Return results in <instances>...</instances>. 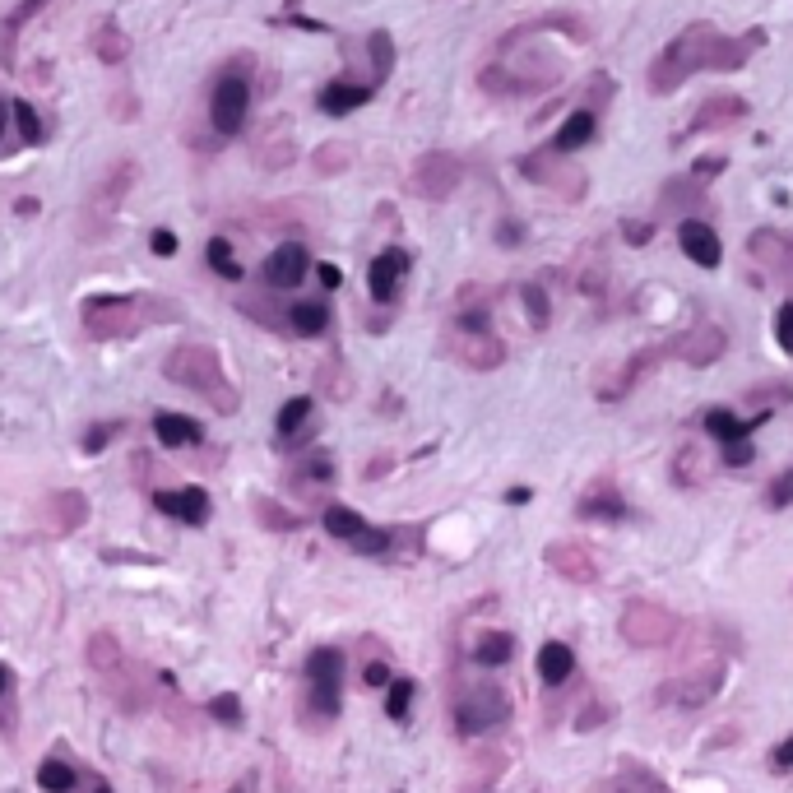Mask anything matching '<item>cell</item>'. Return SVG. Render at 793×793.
Listing matches in <instances>:
<instances>
[{
  "label": "cell",
  "mask_w": 793,
  "mask_h": 793,
  "mask_svg": "<svg viewBox=\"0 0 793 793\" xmlns=\"http://www.w3.org/2000/svg\"><path fill=\"white\" fill-rule=\"evenodd\" d=\"M761 42H766L761 28H756V33H742V38H724L715 24H687L664 52L654 56L650 89L654 93H678L682 84H687L691 75H701V70H715V75L742 70Z\"/></svg>",
  "instance_id": "1"
},
{
  "label": "cell",
  "mask_w": 793,
  "mask_h": 793,
  "mask_svg": "<svg viewBox=\"0 0 793 793\" xmlns=\"http://www.w3.org/2000/svg\"><path fill=\"white\" fill-rule=\"evenodd\" d=\"M548 19H534V24H515L506 38L497 42V56L492 65L483 70V84L487 93L497 98H529V93H543L562 79V56L538 47V33H543Z\"/></svg>",
  "instance_id": "2"
},
{
  "label": "cell",
  "mask_w": 793,
  "mask_h": 793,
  "mask_svg": "<svg viewBox=\"0 0 793 793\" xmlns=\"http://www.w3.org/2000/svg\"><path fill=\"white\" fill-rule=\"evenodd\" d=\"M163 376L172 385H181V390H200L214 409H223V413L237 409V390L223 381V358H218L214 348H205V344L172 348L163 362Z\"/></svg>",
  "instance_id": "3"
},
{
  "label": "cell",
  "mask_w": 793,
  "mask_h": 793,
  "mask_svg": "<svg viewBox=\"0 0 793 793\" xmlns=\"http://www.w3.org/2000/svg\"><path fill=\"white\" fill-rule=\"evenodd\" d=\"M622 636H627L636 650H659V645H668V640L678 636V617L650 599H631L627 608H622Z\"/></svg>",
  "instance_id": "4"
},
{
  "label": "cell",
  "mask_w": 793,
  "mask_h": 793,
  "mask_svg": "<svg viewBox=\"0 0 793 793\" xmlns=\"http://www.w3.org/2000/svg\"><path fill=\"white\" fill-rule=\"evenodd\" d=\"M144 307L135 297H89L84 302V330L93 339H121V334L140 330Z\"/></svg>",
  "instance_id": "5"
},
{
  "label": "cell",
  "mask_w": 793,
  "mask_h": 793,
  "mask_svg": "<svg viewBox=\"0 0 793 793\" xmlns=\"http://www.w3.org/2000/svg\"><path fill=\"white\" fill-rule=\"evenodd\" d=\"M246 112H251V84H246V75H223L214 84V98H209L214 130L218 135H237L246 126Z\"/></svg>",
  "instance_id": "6"
},
{
  "label": "cell",
  "mask_w": 793,
  "mask_h": 793,
  "mask_svg": "<svg viewBox=\"0 0 793 793\" xmlns=\"http://www.w3.org/2000/svg\"><path fill=\"white\" fill-rule=\"evenodd\" d=\"M506 691H497V687H478V691H469L460 705H455V729L464 733V738H478V733H487V729H497L501 719H506Z\"/></svg>",
  "instance_id": "7"
},
{
  "label": "cell",
  "mask_w": 793,
  "mask_h": 793,
  "mask_svg": "<svg viewBox=\"0 0 793 793\" xmlns=\"http://www.w3.org/2000/svg\"><path fill=\"white\" fill-rule=\"evenodd\" d=\"M307 678H311V705L316 715H339V682H344V654L339 650H316L307 659Z\"/></svg>",
  "instance_id": "8"
},
{
  "label": "cell",
  "mask_w": 793,
  "mask_h": 793,
  "mask_svg": "<svg viewBox=\"0 0 793 793\" xmlns=\"http://www.w3.org/2000/svg\"><path fill=\"white\" fill-rule=\"evenodd\" d=\"M460 177H464V167L455 154H423L413 163V191L423 195V200H450Z\"/></svg>",
  "instance_id": "9"
},
{
  "label": "cell",
  "mask_w": 793,
  "mask_h": 793,
  "mask_svg": "<svg viewBox=\"0 0 793 793\" xmlns=\"http://www.w3.org/2000/svg\"><path fill=\"white\" fill-rule=\"evenodd\" d=\"M562 158L566 154H557V149L529 154L525 163H520V172H525L529 181H538V186H552L557 195H585V172H580V167H566Z\"/></svg>",
  "instance_id": "10"
},
{
  "label": "cell",
  "mask_w": 793,
  "mask_h": 793,
  "mask_svg": "<svg viewBox=\"0 0 793 793\" xmlns=\"http://www.w3.org/2000/svg\"><path fill=\"white\" fill-rule=\"evenodd\" d=\"M747 256L761 269H770L784 288H793V237L789 232H775V228L752 232V237H747Z\"/></svg>",
  "instance_id": "11"
},
{
  "label": "cell",
  "mask_w": 793,
  "mask_h": 793,
  "mask_svg": "<svg viewBox=\"0 0 793 793\" xmlns=\"http://www.w3.org/2000/svg\"><path fill=\"white\" fill-rule=\"evenodd\" d=\"M450 353H455L469 371H497L501 362H506V344H501L497 334H487V330H455Z\"/></svg>",
  "instance_id": "12"
},
{
  "label": "cell",
  "mask_w": 793,
  "mask_h": 793,
  "mask_svg": "<svg viewBox=\"0 0 793 793\" xmlns=\"http://www.w3.org/2000/svg\"><path fill=\"white\" fill-rule=\"evenodd\" d=\"M724 348H729L724 325H691L678 344H673V353H678L682 362H691V367H710V362L724 358Z\"/></svg>",
  "instance_id": "13"
},
{
  "label": "cell",
  "mask_w": 793,
  "mask_h": 793,
  "mask_svg": "<svg viewBox=\"0 0 793 793\" xmlns=\"http://www.w3.org/2000/svg\"><path fill=\"white\" fill-rule=\"evenodd\" d=\"M678 246H682V256H687L691 265H701V269H719V260H724V251H719V232L710 228L705 218H682Z\"/></svg>",
  "instance_id": "14"
},
{
  "label": "cell",
  "mask_w": 793,
  "mask_h": 793,
  "mask_svg": "<svg viewBox=\"0 0 793 793\" xmlns=\"http://www.w3.org/2000/svg\"><path fill=\"white\" fill-rule=\"evenodd\" d=\"M409 251H399V246H390V251H381V256L371 260L367 269V288L376 302H390V297L399 293V283H404V274H409Z\"/></svg>",
  "instance_id": "15"
},
{
  "label": "cell",
  "mask_w": 793,
  "mask_h": 793,
  "mask_svg": "<svg viewBox=\"0 0 793 793\" xmlns=\"http://www.w3.org/2000/svg\"><path fill=\"white\" fill-rule=\"evenodd\" d=\"M307 269H311L307 246L283 242V246H274V251H269V260H265V279H269V288H297V283L307 279Z\"/></svg>",
  "instance_id": "16"
},
{
  "label": "cell",
  "mask_w": 793,
  "mask_h": 793,
  "mask_svg": "<svg viewBox=\"0 0 793 793\" xmlns=\"http://www.w3.org/2000/svg\"><path fill=\"white\" fill-rule=\"evenodd\" d=\"M548 566L571 585H594L599 580V566H594L585 543H548Z\"/></svg>",
  "instance_id": "17"
},
{
  "label": "cell",
  "mask_w": 793,
  "mask_h": 793,
  "mask_svg": "<svg viewBox=\"0 0 793 793\" xmlns=\"http://www.w3.org/2000/svg\"><path fill=\"white\" fill-rule=\"evenodd\" d=\"M719 687H724V668L710 664V668H701V673H687V678L668 682L664 701H673V705H705Z\"/></svg>",
  "instance_id": "18"
},
{
  "label": "cell",
  "mask_w": 793,
  "mask_h": 793,
  "mask_svg": "<svg viewBox=\"0 0 793 793\" xmlns=\"http://www.w3.org/2000/svg\"><path fill=\"white\" fill-rule=\"evenodd\" d=\"M154 506L172 520H186V525H205L209 520V492L205 487H177V492H154Z\"/></svg>",
  "instance_id": "19"
},
{
  "label": "cell",
  "mask_w": 793,
  "mask_h": 793,
  "mask_svg": "<svg viewBox=\"0 0 793 793\" xmlns=\"http://www.w3.org/2000/svg\"><path fill=\"white\" fill-rule=\"evenodd\" d=\"M747 116V103H742L738 93H724V98H705L701 112L691 116V135H701V130H724L733 126V121H742Z\"/></svg>",
  "instance_id": "20"
},
{
  "label": "cell",
  "mask_w": 793,
  "mask_h": 793,
  "mask_svg": "<svg viewBox=\"0 0 793 793\" xmlns=\"http://www.w3.org/2000/svg\"><path fill=\"white\" fill-rule=\"evenodd\" d=\"M371 84H353V79H330L325 89H320V112H330V116H348V112H358L362 103H371Z\"/></svg>",
  "instance_id": "21"
},
{
  "label": "cell",
  "mask_w": 793,
  "mask_h": 793,
  "mask_svg": "<svg viewBox=\"0 0 793 793\" xmlns=\"http://www.w3.org/2000/svg\"><path fill=\"white\" fill-rule=\"evenodd\" d=\"M627 511L631 506L622 501V492H617L608 478H599V483L580 497V515H585V520H627Z\"/></svg>",
  "instance_id": "22"
},
{
  "label": "cell",
  "mask_w": 793,
  "mask_h": 793,
  "mask_svg": "<svg viewBox=\"0 0 793 793\" xmlns=\"http://www.w3.org/2000/svg\"><path fill=\"white\" fill-rule=\"evenodd\" d=\"M154 436L163 441V446L181 450V446H200V441H205V427L195 423V418H186V413H158Z\"/></svg>",
  "instance_id": "23"
},
{
  "label": "cell",
  "mask_w": 793,
  "mask_h": 793,
  "mask_svg": "<svg viewBox=\"0 0 793 793\" xmlns=\"http://www.w3.org/2000/svg\"><path fill=\"white\" fill-rule=\"evenodd\" d=\"M594 135H599V116L589 112V107H580V112H571L562 121V130H557L552 149H557V154H576V149H585Z\"/></svg>",
  "instance_id": "24"
},
{
  "label": "cell",
  "mask_w": 793,
  "mask_h": 793,
  "mask_svg": "<svg viewBox=\"0 0 793 793\" xmlns=\"http://www.w3.org/2000/svg\"><path fill=\"white\" fill-rule=\"evenodd\" d=\"M571 673H576V654H571V645L548 640V645L538 650V678L548 682V687H562Z\"/></svg>",
  "instance_id": "25"
},
{
  "label": "cell",
  "mask_w": 793,
  "mask_h": 793,
  "mask_svg": "<svg viewBox=\"0 0 793 793\" xmlns=\"http://www.w3.org/2000/svg\"><path fill=\"white\" fill-rule=\"evenodd\" d=\"M761 423V418H756ZM756 423H742V418H733L729 409H710L705 413V432L715 436L719 446H733V441H747V436L756 432Z\"/></svg>",
  "instance_id": "26"
},
{
  "label": "cell",
  "mask_w": 793,
  "mask_h": 793,
  "mask_svg": "<svg viewBox=\"0 0 793 793\" xmlns=\"http://www.w3.org/2000/svg\"><path fill=\"white\" fill-rule=\"evenodd\" d=\"M367 529H371L367 520H362L358 511H348V506H330V511H325V534H330V538H344L348 548H353V543H358Z\"/></svg>",
  "instance_id": "27"
},
{
  "label": "cell",
  "mask_w": 793,
  "mask_h": 793,
  "mask_svg": "<svg viewBox=\"0 0 793 793\" xmlns=\"http://www.w3.org/2000/svg\"><path fill=\"white\" fill-rule=\"evenodd\" d=\"M474 659H478L483 668H501V664H511V659H515V640L506 636V631H487V636H478Z\"/></svg>",
  "instance_id": "28"
},
{
  "label": "cell",
  "mask_w": 793,
  "mask_h": 793,
  "mask_svg": "<svg viewBox=\"0 0 793 793\" xmlns=\"http://www.w3.org/2000/svg\"><path fill=\"white\" fill-rule=\"evenodd\" d=\"M288 325H293L302 339H316V334H325V325H330V311H325V302H293Z\"/></svg>",
  "instance_id": "29"
},
{
  "label": "cell",
  "mask_w": 793,
  "mask_h": 793,
  "mask_svg": "<svg viewBox=\"0 0 793 793\" xmlns=\"http://www.w3.org/2000/svg\"><path fill=\"white\" fill-rule=\"evenodd\" d=\"M56 511V529H79L84 520H89V501H84V492H56L52 501H47Z\"/></svg>",
  "instance_id": "30"
},
{
  "label": "cell",
  "mask_w": 793,
  "mask_h": 793,
  "mask_svg": "<svg viewBox=\"0 0 793 793\" xmlns=\"http://www.w3.org/2000/svg\"><path fill=\"white\" fill-rule=\"evenodd\" d=\"M307 418H311V399L307 395L288 399V404L279 409V436H283V441H297L302 427H307Z\"/></svg>",
  "instance_id": "31"
},
{
  "label": "cell",
  "mask_w": 793,
  "mask_h": 793,
  "mask_svg": "<svg viewBox=\"0 0 793 793\" xmlns=\"http://www.w3.org/2000/svg\"><path fill=\"white\" fill-rule=\"evenodd\" d=\"M205 260H209V269H214V274H223L228 283L242 279V265H237V256H232V246L223 242V237H214V242L205 246Z\"/></svg>",
  "instance_id": "32"
},
{
  "label": "cell",
  "mask_w": 793,
  "mask_h": 793,
  "mask_svg": "<svg viewBox=\"0 0 793 793\" xmlns=\"http://www.w3.org/2000/svg\"><path fill=\"white\" fill-rule=\"evenodd\" d=\"M38 784H42V793H70L75 789V770L65 766V761H42Z\"/></svg>",
  "instance_id": "33"
},
{
  "label": "cell",
  "mask_w": 793,
  "mask_h": 793,
  "mask_svg": "<svg viewBox=\"0 0 793 793\" xmlns=\"http://www.w3.org/2000/svg\"><path fill=\"white\" fill-rule=\"evenodd\" d=\"M367 47H371V65H376V79H385L390 75V65H395V42H390V33H371L367 38Z\"/></svg>",
  "instance_id": "34"
},
{
  "label": "cell",
  "mask_w": 793,
  "mask_h": 793,
  "mask_svg": "<svg viewBox=\"0 0 793 793\" xmlns=\"http://www.w3.org/2000/svg\"><path fill=\"white\" fill-rule=\"evenodd\" d=\"M413 705V682L409 678H395L390 682V691H385V715L390 719H404Z\"/></svg>",
  "instance_id": "35"
},
{
  "label": "cell",
  "mask_w": 793,
  "mask_h": 793,
  "mask_svg": "<svg viewBox=\"0 0 793 793\" xmlns=\"http://www.w3.org/2000/svg\"><path fill=\"white\" fill-rule=\"evenodd\" d=\"M93 52L103 56L107 65H121V61H126V38H121L116 28H103V33L93 38Z\"/></svg>",
  "instance_id": "36"
},
{
  "label": "cell",
  "mask_w": 793,
  "mask_h": 793,
  "mask_svg": "<svg viewBox=\"0 0 793 793\" xmlns=\"http://www.w3.org/2000/svg\"><path fill=\"white\" fill-rule=\"evenodd\" d=\"M766 501H770V511H784V506H793V469H784V474L766 487Z\"/></svg>",
  "instance_id": "37"
},
{
  "label": "cell",
  "mask_w": 793,
  "mask_h": 793,
  "mask_svg": "<svg viewBox=\"0 0 793 793\" xmlns=\"http://www.w3.org/2000/svg\"><path fill=\"white\" fill-rule=\"evenodd\" d=\"M14 107V121H19V135H24L28 144H38L42 140V121H38V112L28 103H10Z\"/></svg>",
  "instance_id": "38"
},
{
  "label": "cell",
  "mask_w": 793,
  "mask_h": 793,
  "mask_svg": "<svg viewBox=\"0 0 793 793\" xmlns=\"http://www.w3.org/2000/svg\"><path fill=\"white\" fill-rule=\"evenodd\" d=\"M525 307H529L534 330H548V297H543V288H534V283H529V288H525Z\"/></svg>",
  "instance_id": "39"
},
{
  "label": "cell",
  "mask_w": 793,
  "mask_h": 793,
  "mask_svg": "<svg viewBox=\"0 0 793 793\" xmlns=\"http://www.w3.org/2000/svg\"><path fill=\"white\" fill-rule=\"evenodd\" d=\"M93 664L116 668V664H121V645H116L112 636H93Z\"/></svg>",
  "instance_id": "40"
},
{
  "label": "cell",
  "mask_w": 793,
  "mask_h": 793,
  "mask_svg": "<svg viewBox=\"0 0 793 793\" xmlns=\"http://www.w3.org/2000/svg\"><path fill=\"white\" fill-rule=\"evenodd\" d=\"M775 339H780V348L793 358V302H784V307L775 311Z\"/></svg>",
  "instance_id": "41"
},
{
  "label": "cell",
  "mask_w": 793,
  "mask_h": 793,
  "mask_svg": "<svg viewBox=\"0 0 793 793\" xmlns=\"http://www.w3.org/2000/svg\"><path fill=\"white\" fill-rule=\"evenodd\" d=\"M209 710H214V719H223V724H242V701H237V696H218Z\"/></svg>",
  "instance_id": "42"
},
{
  "label": "cell",
  "mask_w": 793,
  "mask_h": 793,
  "mask_svg": "<svg viewBox=\"0 0 793 793\" xmlns=\"http://www.w3.org/2000/svg\"><path fill=\"white\" fill-rule=\"evenodd\" d=\"M116 432H121V423H98L89 436H84V450H89V455H98V450H103Z\"/></svg>",
  "instance_id": "43"
},
{
  "label": "cell",
  "mask_w": 793,
  "mask_h": 793,
  "mask_svg": "<svg viewBox=\"0 0 793 793\" xmlns=\"http://www.w3.org/2000/svg\"><path fill=\"white\" fill-rule=\"evenodd\" d=\"M752 460H756L752 441H733V446H724V464H729V469H742V464H752Z\"/></svg>",
  "instance_id": "44"
},
{
  "label": "cell",
  "mask_w": 793,
  "mask_h": 793,
  "mask_svg": "<svg viewBox=\"0 0 793 793\" xmlns=\"http://www.w3.org/2000/svg\"><path fill=\"white\" fill-rule=\"evenodd\" d=\"M622 237H627L631 246H645L654 237V223H636V218H627V223H622Z\"/></svg>",
  "instance_id": "45"
},
{
  "label": "cell",
  "mask_w": 793,
  "mask_h": 793,
  "mask_svg": "<svg viewBox=\"0 0 793 793\" xmlns=\"http://www.w3.org/2000/svg\"><path fill=\"white\" fill-rule=\"evenodd\" d=\"M256 511H260V520H265V525H279V529H293L297 525V515H274V511H279L274 501H256Z\"/></svg>",
  "instance_id": "46"
},
{
  "label": "cell",
  "mask_w": 793,
  "mask_h": 793,
  "mask_svg": "<svg viewBox=\"0 0 793 793\" xmlns=\"http://www.w3.org/2000/svg\"><path fill=\"white\" fill-rule=\"evenodd\" d=\"M42 5H47V0H24V5H19V10H14L10 19H5V33H10V38H14V33H19V24H24L28 14H38Z\"/></svg>",
  "instance_id": "47"
},
{
  "label": "cell",
  "mask_w": 793,
  "mask_h": 793,
  "mask_svg": "<svg viewBox=\"0 0 793 793\" xmlns=\"http://www.w3.org/2000/svg\"><path fill=\"white\" fill-rule=\"evenodd\" d=\"M149 246H154V256H177V237H172V232H167V228H158L154 232V237H149Z\"/></svg>",
  "instance_id": "48"
},
{
  "label": "cell",
  "mask_w": 793,
  "mask_h": 793,
  "mask_svg": "<svg viewBox=\"0 0 793 793\" xmlns=\"http://www.w3.org/2000/svg\"><path fill=\"white\" fill-rule=\"evenodd\" d=\"M770 766L775 770H793V738H784L775 752H770Z\"/></svg>",
  "instance_id": "49"
},
{
  "label": "cell",
  "mask_w": 793,
  "mask_h": 793,
  "mask_svg": "<svg viewBox=\"0 0 793 793\" xmlns=\"http://www.w3.org/2000/svg\"><path fill=\"white\" fill-rule=\"evenodd\" d=\"M520 237H525V228H520L515 218H506V223L497 228V242H501V246H520Z\"/></svg>",
  "instance_id": "50"
},
{
  "label": "cell",
  "mask_w": 793,
  "mask_h": 793,
  "mask_svg": "<svg viewBox=\"0 0 793 793\" xmlns=\"http://www.w3.org/2000/svg\"><path fill=\"white\" fill-rule=\"evenodd\" d=\"M339 163H348L344 149H320V154H316V167H320V172H334Z\"/></svg>",
  "instance_id": "51"
},
{
  "label": "cell",
  "mask_w": 793,
  "mask_h": 793,
  "mask_svg": "<svg viewBox=\"0 0 793 793\" xmlns=\"http://www.w3.org/2000/svg\"><path fill=\"white\" fill-rule=\"evenodd\" d=\"M362 682H367V687H385V682H390V668H385V664H367V668H362Z\"/></svg>",
  "instance_id": "52"
},
{
  "label": "cell",
  "mask_w": 793,
  "mask_h": 793,
  "mask_svg": "<svg viewBox=\"0 0 793 793\" xmlns=\"http://www.w3.org/2000/svg\"><path fill=\"white\" fill-rule=\"evenodd\" d=\"M320 283H325V288H339V283H344V274H339L334 265H320Z\"/></svg>",
  "instance_id": "53"
},
{
  "label": "cell",
  "mask_w": 793,
  "mask_h": 793,
  "mask_svg": "<svg viewBox=\"0 0 793 793\" xmlns=\"http://www.w3.org/2000/svg\"><path fill=\"white\" fill-rule=\"evenodd\" d=\"M529 497H534V492H529V487H511V492H506V501H511V506H525Z\"/></svg>",
  "instance_id": "54"
},
{
  "label": "cell",
  "mask_w": 793,
  "mask_h": 793,
  "mask_svg": "<svg viewBox=\"0 0 793 793\" xmlns=\"http://www.w3.org/2000/svg\"><path fill=\"white\" fill-rule=\"evenodd\" d=\"M696 172H724V158H701V163H696Z\"/></svg>",
  "instance_id": "55"
},
{
  "label": "cell",
  "mask_w": 793,
  "mask_h": 793,
  "mask_svg": "<svg viewBox=\"0 0 793 793\" xmlns=\"http://www.w3.org/2000/svg\"><path fill=\"white\" fill-rule=\"evenodd\" d=\"M5 691H10V668L0 664V701H5Z\"/></svg>",
  "instance_id": "56"
},
{
  "label": "cell",
  "mask_w": 793,
  "mask_h": 793,
  "mask_svg": "<svg viewBox=\"0 0 793 793\" xmlns=\"http://www.w3.org/2000/svg\"><path fill=\"white\" fill-rule=\"evenodd\" d=\"M10 112H14L10 103H0V140H5V121H10Z\"/></svg>",
  "instance_id": "57"
},
{
  "label": "cell",
  "mask_w": 793,
  "mask_h": 793,
  "mask_svg": "<svg viewBox=\"0 0 793 793\" xmlns=\"http://www.w3.org/2000/svg\"><path fill=\"white\" fill-rule=\"evenodd\" d=\"M98 793H112V789H107V784H103V789H98Z\"/></svg>",
  "instance_id": "58"
},
{
  "label": "cell",
  "mask_w": 793,
  "mask_h": 793,
  "mask_svg": "<svg viewBox=\"0 0 793 793\" xmlns=\"http://www.w3.org/2000/svg\"><path fill=\"white\" fill-rule=\"evenodd\" d=\"M232 793H242V789H232Z\"/></svg>",
  "instance_id": "59"
}]
</instances>
